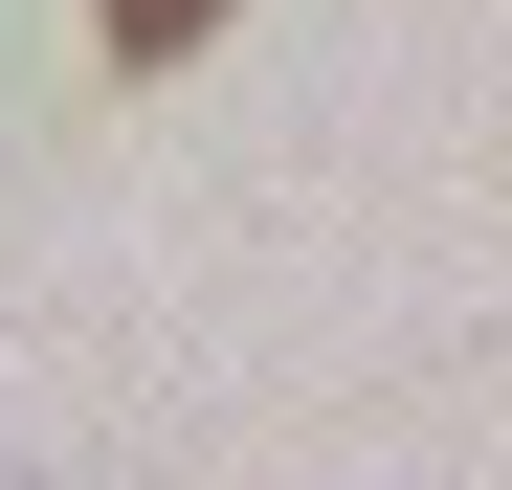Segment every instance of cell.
Segmentation results:
<instances>
[{"label": "cell", "instance_id": "1", "mask_svg": "<svg viewBox=\"0 0 512 490\" xmlns=\"http://www.w3.org/2000/svg\"><path fill=\"white\" fill-rule=\"evenodd\" d=\"M201 23H223V0H112V67H179Z\"/></svg>", "mask_w": 512, "mask_h": 490}]
</instances>
